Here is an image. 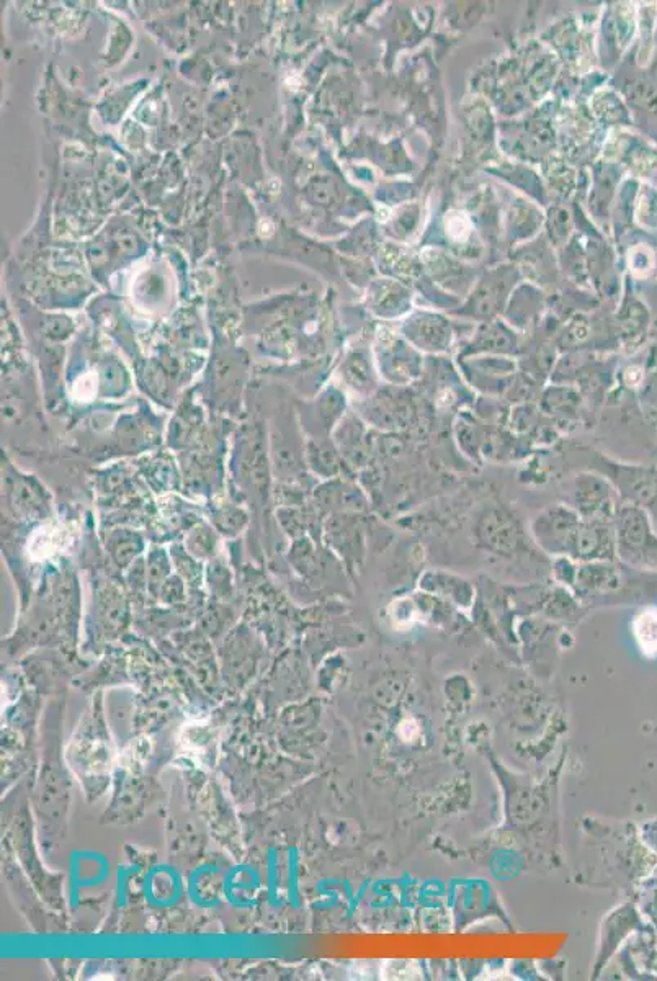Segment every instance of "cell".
<instances>
[{
    "label": "cell",
    "instance_id": "obj_1",
    "mask_svg": "<svg viewBox=\"0 0 657 981\" xmlns=\"http://www.w3.org/2000/svg\"><path fill=\"white\" fill-rule=\"evenodd\" d=\"M579 527V520L568 509H551L546 516L538 520L535 527L538 540L543 547L551 551H569L574 534Z\"/></svg>",
    "mask_w": 657,
    "mask_h": 981
},
{
    "label": "cell",
    "instance_id": "obj_2",
    "mask_svg": "<svg viewBox=\"0 0 657 981\" xmlns=\"http://www.w3.org/2000/svg\"><path fill=\"white\" fill-rule=\"evenodd\" d=\"M636 638L643 646L646 653H656L657 651V614L656 612H646L636 619L635 623Z\"/></svg>",
    "mask_w": 657,
    "mask_h": 981
}]
</instances>
